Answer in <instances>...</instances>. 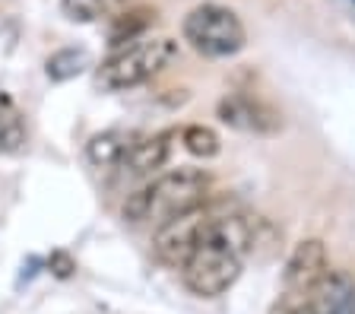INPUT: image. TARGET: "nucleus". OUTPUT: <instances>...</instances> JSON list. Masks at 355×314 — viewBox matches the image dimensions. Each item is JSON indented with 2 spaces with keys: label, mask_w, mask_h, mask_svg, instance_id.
<instances>
[{
  "label": "nucleus",
  "mask_w": 355,
  "mask_h": 314,
  "mask_svg": "<svg viewBox=\"0 0 355 314\" xmlns=\"http://www.w3.org/2000/svg\"><path fill=\"white\" fill-rule=\"evenodd\" d=\"M260 223L241 213L219 209L203 238L181 263V279L197 299H219L238 283L248 254L257 247Z\"/></svg>",
  "instance_id": "obj_1"
},
{
  "label": "nucleus",
  "mask_w": 355,
  "mask_h": 314,
  "mask_svg": "<svg viewBox=\"0 0 355 314\" xmlns=\"http://www.w3.org/2000/svg\"><path fill=\"white\" fill-rule=\"evenodd\" d=\"M209 194V175L203 168H175L168 175H159L155 181L133 191L124 203L127 223H165L171 216H181L187 209L200 207Z\"/></svg>",
  "instance_id": "obj_2"
},
{
  "label": "nucleus",
  "mask_w": 355,
  "mask_h": 314,
  "mask_svg": "<svg viewBox=\"0 0 355 314\" xmlns=\"http://www.w3.org/2000/svg\"><path fill=\"white\" fill-rule=\"evenodd\" d=\"M178 58V42L168 35L155 38H133V45H124L102 60L96 70V86L105 92H124L137 89L153 76H159L171 60Z\"/></svg>",
  "instance_id": "obj_3"
},
{
  "label": "nucleus",
  "mask_w": 355,
  "mask_h": 314,
  "mask_svg": "<svg viewBox=\"0 0 355 314\" xmlns=\"http://www.w3.org/2000/svg\"><path fill=\"white\" fill-rule=\"evenodd\" d=\"M184 42L203 58H232L248 45V32L235 10L222 3H200L181 23Z\"/></svg>",
  "instance_id": "obj_4"
},
{
  "label": "nucleus",
  "mask_w": 355,
  "mask_h": 314,
  "mask_svg": "<svg viewBox=\"0 0 355 314\" xmlns=\"http://www.w3.org/2000/svg\"><path fill=\"white\" fill-rule=\"evenodd\" d=\"M327 270H330V257H327L324 241L320 238L298 241L286 261V270H282V295L276 299L270 314H304L311 292L324 279Z\"/></svg>",
  "instance_id": "obj_5"
},
{
  "label": "nucleus",
  "mask_w": 355,
  "mask_h": 314,
  "mask_svg": "<svg viewBox=\"0 0 355 314\" xmlns=\"http://www.w3.org/2000/svg\"><path fill=\"white\" fill-rule=\"evenodd\" d=\"M219 209L222 207L203 200L200 207L187 209L181 216H171V219H165V223H159L155 238H153L155 257L162 263H168V267H181V263L187 261V254L197 247V241L203 238V232L209 229V223L216 219Z\"/></svg>",
  "instance_id": "obj_6"
},
{
  "label": "nucleus",
  "mask_w": 355,
  "mask_h": 314,
  "mask_svg": "<svg viewBox=\"0 0 355 314\" xmlns=\"http://www.w3.org/2000/svg\"><path fill=\"white\" fill-rule=\"evenodd\" d=\"M219 118L244 134H276L282 128V114L266 102L251 96H225L219 102Z\"/></svg>",
  "instance_id": "obj_7"
},
{
  "label": "nucleus",
  "mask_w": 355,
  "mask_h": 314,
  "mask_svg": "<svg viewBox=\"0 0 355 314\" xmlns=\"http://www.w3.org/2000/svg\"><path fill=\"white\" fill-rule=\"evenodd\" d=\"M304 314H355V279L346 270H327L311 292Z\"/></svg>",
  "instance_id": "obj_8"
},
{
  "label": "nucleus",
  "mask_w": 355,
  "mask_h": 314,
  "mask_svg": "<svg viewBox=\"0 0 355 314\" xmlns=\"http://www.w3.org/2000/svg\"><path fill=\"white\" fill-rule=\"evenodd\" d=\"M175 130H162L155 137H140L133 143L130 156L124 159L121 168H130V175H149L155 168H162L168 162V152H171V140H175Z\"/></svg>",
  "instance_id": "obj_9"
},
{
  "label": "nucleus",
  "mask_w": 355,
  "mask_h": 314,
  "mask_svg": "<svg viewBox=\"0 0 355 314\" xmlns=\"http://www.w3.org/2000/svg\"><path fill=\"white\" fill-rule=\"evenodd\" d=\"M140 140L137 134H127V130H105V134H96L86 146V156L92 165L98 168H118L124 165V159L130 156L133 143Z\"/></svg>",
  "instance_id": "obj_10"
},
{
  "label": "nucleus",
  "mask_w": 355,
  "mask_h": 314,
  "mask_svg": "<svg viewBox=\"0 0 355 314\" xmlns=\"http://www.w3.org/2000/svg\"><path fill=\"white\" fill-rule=\"evenodd\" d=\"M130 0H60V13L73 23H96L127 10Z\"/></svg>",
  "instance_id": "obj_11"
},
{
  "label": "nucleus",
  "mask_w": 355,
  "mask_h": 314,
  "mask_svg": "<svg viewBox=\"0 0 355 314\" xmlns=\"http://www.w3.org/2000/svg\"><path fill=\"white\" fill-rule=\"evenodd\" d=\"M89 67H92V54L86 48H60V51H54L48 58V76L54 82L73 80V76L86 73Z\"/></svg>",
  "instance_id": "obj_12"
},
{
  "label": "nucleus",
  "mask_w": 355,
  "mask_h": 314,
  "mask_svg": "<svg viewBox=\"0 0 355 314\" xmlns=\"http://www.w3.org/2000/svg\"><path fill=\"white\" fill-rule=\"evenodd\" d=\"M114 19V29H111V42L114 45H124V42H133V38H140L149 26L155 23V10H121L118 16H111Z\"/></svg>",
  "instance_id": "obj_13"
},
{
  "label": "nucleus",
  "mask_w": 355,
  "mask_h": 314,
  "mask_svg": "<svg viewBox=\"0 0 355 314\" xmlns=\"http://www.w3.org/2000/svg\"><path fill=\"white\" fill-rule=\"evenodd\" d=\"M181 143H184V150L197 159H213V156H219V150H222L219 134H216L213 128H207V124H187V128L181 130Z\"/></svg>",
  "instance_id": "obj_14"
},
{
  "label": "nucleus",
  "mask_w": 355,
  "mask_h": 314,
  "mask_svg": "<svg viewBox=\"0 0 355 314\" xmlns=\"http://www.w3.org/2000/svg\"><path fill=\"white\" fill-rule=\"evenodd\" d=\"M22 146H26V124H22L19 112L0 105V156L19 152Z\"/></svg>",
  "instance_id": "obj_15"
},
{
  "label": "nucleus",
  "mask_w": 355,
  "mask_h": 314,
  "mask_svg": "<svg viewBox=\"0 0 355 314\" xmlns=\"http://www.w3.org/2000/svg\"><path fill=\"white\" fill-rule=\"evenodd\" d=\"M51 261L60 267V270H58V277H70V270H73V261H70V257H67V254H54Z\"/></svg>",
  "instance_id": "obj_16"
}]
</instances>
